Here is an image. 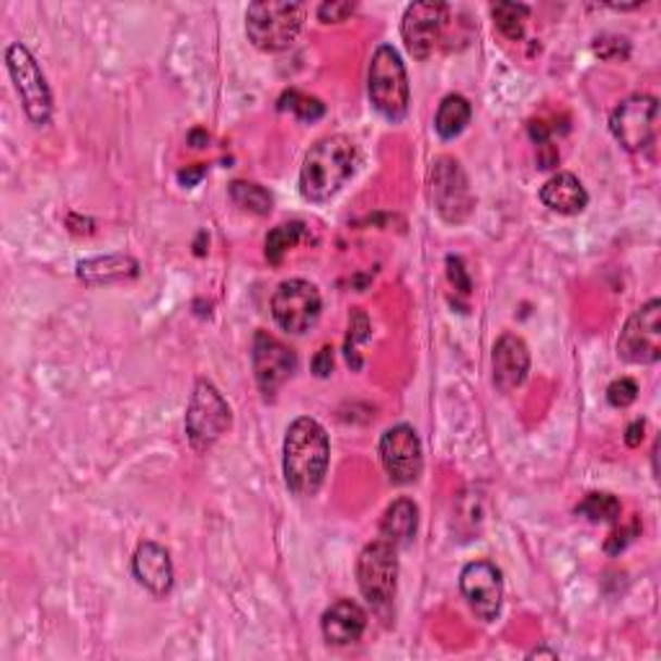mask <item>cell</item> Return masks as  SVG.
Listing matches in <instances>:
<instances>
[{"label":"cell","mask_w":661,"mask_h":661,"mask_svg":"<svg viewBox=\"0 0 661 661\" xmlns=\"http://www.w3.org/2000/svg\"><path fill=\"white\" fill-rule=\"evenodd\" d=\"M370 339V319L364 310H351L349 315V336H347V360L354 370L362 367V360L357 357V344Z\"/></svg>","instance_id":"83f0119b"},{"label":"cell","mask_w":661,"mask_h":661,"mask_svg":"<svg viewBox=\"0 0 661 661\" xmlns=\"http://www.w3.org/2000/svg\"><path fill=\"white\" fill-rule=\"evenodd\" d=\"M305 24V5L289 0H259L246 11V32L261 52H285Z\"/></svg>","instance_id":"3957f363"},{"label":"cell","mask_w":661,"mask_h":661,"mask_svg":"<svg viewBox=\"0 0 661 661\" xmlns=\"http://www.w3.org/2000/svg\"><path fill=\"white\" fill-rule=\"evenodd\" d=\"M644 432H646V422L644 419H638V422H633L628 426V432H625V445L628 447H638L640 439H644Z\"/></svg>","instance_id":"d590c367"},{"label":"cell","mask_w":661,"mask_h":661,"mask_svg":"<svg viewBox=\"0 0 661 661\" xmlns=\"http://www.w3.org/2000/svg\"><path fill=\"white\" fill-rule=\"evenodd\" d=\"M204 174H207L204 165H197V169H184V171H178V182L191 186V184H197Z\"/></svg>","instance_id":"8d00e7d4"},{"label":"cell","mask_w":661,"mask_h":661,"mask_svg":"<svg viewBox=\"0 0 661 661\" xmlns=\"http://www.w3.org/2000/svg\"><path fill=\"white\" fill-rule=\"evenodd\" d=\"M447 277H450L454 289H460V292H463V295L471 292V277H467V272H465V266H463V259L447 257Z\"/></svg>","instance_id":"1f68e13d"},{"label":"cell","mask_w":661,"mask_h":661,"mask_svg":"<svg viewBox=\"0 0 661 661\" xmlns=\"http://www.w3.org/2000/svg\"><path fill=\"white\" fill-rule=\"evenodd\" d=\"M354 11L357 3H349V0H330V3L319 5V18L323 24H341V21H347Z\"/></svg>","instance_id":"f546056e"},{"label":"cell","mask_w":661,"mask_h":661,"mask_svg":"<svg viewBox=\"0 0 661 661\" xmlns=\"http://www.w3.org/2000/svg\"><path fill=\"white\" fill-rule=\"evenodd\" d=\"M576 514L587 516L589 522H618L620 514H623V504H620L618 496L595 491V494H587L582 501H578Z\"/></svg>","instance_id":"603a6c76"},{"label":"cell","mask_w":661,"mask_h":661,"mask_svg":"<svg viewBox=\"0 0 661 661\" xmlns=\"http://www.w3.org/2000/svg\"><path fill=\"white\" fill-rule=\"evenodd\" d=\"M313 372L315 377H328L334 372V349L323 347L319 354L313 357Z\"/></svg>","instance_id":"d6a6232c"},{"label":"cell","mask_w":661,"mask_h":661,"mask_svg":"<svg viewBox=\"0 0 661 661\" xmlns=\"http://www.w3.org/2000/svg\"><path fill=\"white\" fill-rule=\"evenodd\" d=\"M137 272H140V264L133 257H122V253L86 259L78 264V277L88 285H112V282L133 279Z\"/></svg>","instance_id":"ffe728a7"},{"label":"cell","mask_w":661,"mask_h":661,"mask_svg":"<svg viewBox=\"0 0 661 661\" xmlns=\"http://www.w3.org/2000/svg\"><path fill=\"white\" fill-rule=\"evenodd\" d=\"M230 406L210 381H197L186 409V437L197 452H207L230 429Z\"/></svg>","instance_id":"5b68a950"},{"label":"cell","mask_w":661,"mask_h":661,"mask_svg":"<svg viewBox=\"0 0 661 661\" xmlns=\"http://www.w3.org/2000/svg\"><path fill=\"white\" fill-rule=\"evenodd\" d=\"M618 357L628 364H657L661 360L659 300H649L625 321L618 339Z\"/></svg>","instance_id":"30bf717a"},{"label":"cell","mask_w":661,"mask_h":661,"mask_svg":"<svg viewBox=\"0 0 661 661\" xmlns=\"http://www.w3.org/2000/svg\"><path fill=\"white\" fill-rule=\"evenodd\" d=\"M133 574L150 595L165 597L174 589V561L163 546L145 540L133 556Z\"/></svg>","instance_id":"e0dca14e"},{"label":"cell","mask_w":661,"mask_h":661,"mask_svg":"<svg viewBox=\"0 0 661 661\" xmlns=\"http://www.w3.org/2000/svg\"><path fill=\"white\" fill-rule=\"evenodd\" d=\"M321 292L308 279L282 282L272 298V315L282 330L292 336L308 334L321 319Z\"/></svg>","instance_id":"9c48e42d"},{"label":"cell","mask_w":661,"mask_h":661,"mask_svg":"<svg viewBox=\"0 0 661 661\" xmlns=\"http://www.w3.org/2000/svg\"><path fill=\"white\" fill-rule=\"evenodd\" d=\"M540 202L546 204L550 212H558V215H578V212L587 210L589 195L574 174L563 171V174L550 176L548 182L542 184Z\"/></svg>","instance_id":"d6986e66"},{"label":"cell","mask_w":661,"mask_h":661,"mask_svg":"<svg viewBox=\"0 0 661 661\" xmlns=\"http://www.w3.org/2000/svg\"><path fill=\"white\" fill-rule=\"evenodd\" d=\"M364 628H367V612L354 599H339L321 618L323 638L334 646L357 644L362 638Z\"/></svg>","instance_id":"ac0fdd59"},{"label":"cell","mask_w":661,"mask_h":661,"mask_svg":"<svg viewBox=\"0 0 661 661\" xmlns=\"http://www.w3.org/2000/svg\"><path fill=\"white\" fill-rule=\"evenodd\" d=\"M595 52L604 60H625L628 58L631 47H628V41L620 39V37H599L595 41Z\"/></svg>","instance_id":"4dcf8cb0"},{"label":"cell","mask_w":661,"mask_h":661,"mask_svg":"<svg viewBox=\"0 0 661 661\" xmlns=\"http://www.w3.org/2000/svg\"><path fill=\"white\" fill-rule=\"evenodd\" d=\"M230 199L244 210L253 212V215H269L272 212V195L264 189V186L253 184V182H233L230 184Z\"/></svg>","instance_id":"d4e9b609"},{"label":"cell","mask_w":661,"mask_h":661,"mask_svg":"<svg viewBox=\"0 0 661 661\" xmlns=\"http://www.w3.org/2000/svg\"><path fill=\"white\" fill-rule=\"evenodd\" d=\"M357 148L347 135H328L308 150L300 169V195L308 202H328L354 176Z\"/></svg>","instance_id":"7a4b0ae2"},{"label":"cell","mask_w":661,"mask_h":661,"mask_svg":"<svg viewBox=\"0 0 661 661\" xmlns=\"http://www.w3.org/2000/svg\"><path fill=\"white\" fill-rule=\"evenodd\" d=\"M471 101L460 93H450L439 103L437 116H434V129H437V135L442 137V140H454V137L471 124Z\"/></svg>","instance_id":"7402d4cb"},{"label":"cell","mask_w":661,"mask_h":661,"mask_svg":"<svg viewBox=\"0 0 661 661\" xmlns=\"http://www.w3.org/2000/svg\"><path fill=\"white\" fill-rule=\"evenodd\" d=\"M638 398V385L631 377H618V381L610 383L608 388V403L615 406V409H628L631 403H636Z\"/></svg>","instance_id":"f1b7e54d"},{"label":"cell","mask_w":661,"mask_h":661,"mask_svg":"<svg viewBox=\"0 0 661 661\" xmlns=\"http://www.w3.org/2000/svg\"><path fill=\"white\" fill-rule=\"evenodd\" d=\"M491 16L496 29L504 34L507 39H522L525 37V21L529 16V9L522 3H496L491 5Z\"/></svg>","instance_id":"cb8c5ba5"},{"label":"cell","mask_w":661,"mask_h":661,"mask_svg":"<svg viewBox=\"0 0 661 661\" xmlns=\"http://www.w3.org/2000/svg\"><path fill=\"white\" fill-rule=\"evenodd\" d=\"M460 591L475 618L494 623L504 602V576L491 561H473L460 574Z\"/></svg>","instance_id":"5bb4252c"},{"label":"cell","mask_w":661,"mask_h":661,"mask_svg":"<svg viewBox=\"0 0 661 661\" xmlns=\"http://www.w3.org/2000/svg\"><path fill=\"white\" fill-rule=\"evenodd\" d=\"M381 460L392 484H416L424 471V450L416 429L409 424L390 426L381 439Z\"/></svg>","instance_id":"4fadbf2b"},{"label":"cell","mask_w":661,"mask_h":661,"mask_svg":"<svg viewBox=\"0 0 661 661\" xmlns=\"http://www.w3.org/2000/svg\"><path fill=\"white\" fill-rule=\"evenodd\" d=\"M370 103L388 122H401L409 112V75L396 47L381 45L370 60L367 73Z\"/></svg>","instance_id":"277c9868"},{"label":"cell","mask_w":661,"mask_h":661,"mask_svg":"<svg viewBox=\"0 0 661 661\" xmlns=\"http://www.w3.org/2000/svg\"><path fill=\"white\" fill-rule=\"evenodd\" d=\"M330 442L323 426L310 416H300L289 424L282 450L287 488L300 499H310L321 491L328 471Z\"/></svg>","instance_id":"6da1fadb"},{"label":"cell","mask_w":661,"mask_h":661,"mask_svg":"<svg viewBox=\"0 0 661 661\" xmlns=\"http://www.w3.org/2000/svg\"><path fill=\"white\" fill-rule=\"evenodd\" d=\"M189 140H191V145H195V148H204V145H207V135L202 133V129H195V133H191Z\"/></svg>","instance_id":"74e56055"},{"label":"cell","mask_w":661,"mask_h":661,"mask_svg":"<svg viewBox=\"0 0 661 661\" xmlns=\"http://www.w3.org/2000/svg\"><path fill=\"white\" fill-rule=\"evenodd\" d=\"M357 584L375 610L388 608L398 584V548L377 537L357 558Z\"/></svg>","instance_id":"52a82bcc"},{"label":"cell","mask_w":661,"mask_h":661,"mask_svg":"<svg viewBox=\"0 0 661 661\" xmlns=\"http://www.w3.org/2000/svg\"><path fill=\"white\" fill-rule=\"evenodd\" d=\"M450 18L447 3H413L403 13L401 34L409 50L416 60H426L437 47L442 29Z\"/></svg>","instance_id":"9a60e30c"},{"label":"cell","mask_w":661,"mask_h":661,"mask_svg":"<svg viewBox=\"0 0 661 661\" xmlns=\"http://www.w3.org/2000/svg\"><path fill=\"white\" fill-rule=\"evenodd\" d=\"M251 362L264 401H274L282 385L298 370V354L287 344H282L277 336L266 334V330H259L257 339H253Z\"/></svg>","instance_id":"7c38bea8"},{"label":"cell","mask_w":661,"mask_h":661,"mask_svg":"<svg viewBox=\"0 0 661 661\" xmlns=\"http://www.w3.org/2000/svg\"><path fill=\"white\" fill-rule=\"evenodd\" d=\"M494 385L501 392H512L529 375V349L522 336L504 334L494 344Z\"/></svg>","instance_id":"2e32d148"},{"label":"cell","mask_w":661,"mask_h":661,"mask_svg":"<svg viewBox=\"0 0 661 661\" xmlns=\"http://www.w3.org/2000/svg\"><path fill=\"white\" fill-rule=\"evenodd\" d=\"M419 527V507L411 499H396L392 504L385 509L383 522H381V537L383 540L392 542L396 548L411 546L413 535Z\"/></svg>","instance_id":"44dd1931"},{"label":"cell","mask_w":661,"mask_h":661,"mask_svg":"<svg viewBox=\"0 0 661 661\" xmlns=\"http://www.w3.org/2000/svg\"><path fill=\"white\" fill-rule=\"evenodd\" d=\"M432 202L447 223H463L473 212V195L467 176L454 158H439L432 165Z\"/></svg>","instance_id":"8fae6325"},{"label":"cell","mask_w":661,"mask_h":661,"mask_svg":"<svg viewBox=\"0 0 661 661\" xmlns=\"http://www.w3.org/2000/svg\"><path fill=\"white\" fill-rule=\"evenodd\" d=\"M636 533H638V525H633L631 529H623V533L610 535V540L604 542V550H608V553H620V550L631 542V535H636Z\"/></svg>","instance_id":"836d02e7"},{"label":"cell","mask_w":661,"mask_h":661,"mask_svg":"<svg viewBox=\"0 0 661 661\" xmlns=\"http://www.w3.org/2000/svg\"><path fill=\"white\" fill-rule=\"evenodd\" d=\"M535 657H550V659H556L558 653H556V651H548V649H535V651H529V659H535Z\"/></svg>","instance_id":"f35d334b"},{"label":"cell","mask_w":661,"mask_h":661,"mask_svg":"<svg viewBox=\"0 0 661 661\" xmlns=\"http://www.w3.org/2000/svg\"><path fill=\"white\" fill-rule=\"evenodd\" d=\"M659 101L649 93H633L610 114V133L628 153H640L657 137Z\"/></svg>","instance_id":"ba28073f"},{"label":"cell","mask_w":661,"mask_h":661,"mask_svg":"<svg viewBox=\"0 0 661 661\" xmlns=\"http://www.w3.org/2000/svg\"><path fill=\"white\" fill-rule=\"evenodd\" d=\"M5 67H9L13 86L21 103H24V112L37 127H45L52 120V91L47 86L45 73H41L39 62L34 60L32 50L21 41L5 50Z\"/></svg>","instance_id":"8992f818"},{"label":"cell","mask_w":661,"mask_h":661,"mask_svg":"<svg viewBox=\"0 0 661 661\" xmlns=\"http://www.w3.org/2000/svg\"><path fill=\"white\" fill-rule=\"evenodd\" d=\"M279 109H289V112L298 114L302 122L321 120L323 112H326V107H323L321 99H315V96H305L300 91H287L285 96H282Z\"/></svg>","instance_id":"4316f807"},{"label":"cell","mask_w":661,"mask_h":661,"mask_svg":"<svg viewBox=\"0 0 661 661\" xmlns=\"http://www.w3.org/2000/svg\"><path fill=\"white\" fill-rule=\"evenodd\" d=\"M302 236H305V225H302V223L277 225L266 236V259L272 261V264H279V261L285 259V253L289 251V248H295L300 244Z\"/></svg>","instance_id":"484cf974"},{"label":"cell","mask_w":661,"mask_h":661,"mask_svg":"<svg viewBox=\"0 0 661 661\" xmlns=\"http://www.w3.org/2000/svg\"><path fill=\"white\" fill-rule=\"evenodd\" d=\"M540 148V153H537V163H540V169H553V165H558V150L553 148V145L546 142V145H537Z\"/></svg>","instance_id":"e575fe53"}]
</instances>
